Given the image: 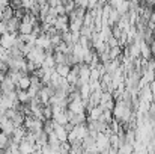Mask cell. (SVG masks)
<instances>
[{
    "mask_svg": "<svg viewBox=\"0 0 155 154\" xmlns=\"http://www.w3.org/2000/svg\"><path fill=\"white\" fill-rule=\"evenodd\" d=\"M54 71H56L60 77H66L68 73L71 71V65H68V63H57V65L54 67Z\"/></svg>",
    "mask_w": 155,
    "mask_h": 154,
    "instance_id": "9a60e30c",
    "label": "cell"
},
{
    "mask_svg": "<svg viewBox=\"0 0 155 154\" xmlns=\"http://www.w3.org/2000/svg\"><path fill=\"white\" fill-rule=\"evenodd\" d=\"M32 30H33V24L32 23H27V21H21L20 23V27H18V33L20 35L32 33Z\"/></svg>",
    "mask_w": 155,
    "mask_h": 154,
    "instance_id": "2e32d148",
    "label": "cell"
},
{
    "mask_svg": "<svg viewBox=\"0 0 155 154\" xmlns=\"http://www.w3.org/2000/svg\"><path fill=\"white\" fill-rule=\"evenodd\" d=\"M8 144H9V136L0 132V150L6 148V147H8Z\"/></svg>",
    "mask_w": 155,
    "mask_h": 154,
    "instance_id": "4316f807",
    "label": "cell"
},
{
    "mask_svg": "<svg viewBox=\"0 0 155 154\" xmlns=\"http://www.w3.org/2000/svg\"><path fill=\"white\" fill-rule=\"evenodd\" d=\"M108 54H110V59L113 60V59H119L120 56H122V49L117 46V47H113V49H110L108 50Z\"/></svg>",
    "mask_w": 155,
    "mask_h": 154,
    "instance_id": "cb8c5ba5",
    "label": "cell"
},
{
    "mask_svg": "<svg viewBox=\"0 0 155 154\" xmlns=\"http://www.w3.org/2000/svg\"><path fill=\"white\" fill-rule=\"evenodd\" d=\"M20 23H21V20H18V18L12 17V18H11L9 21H6V23H5L6 32H9V33H18V27H20Z\"/></svg>",
    "mask_w": 155,
    "mask_h": 154,
    "instance_id": "8992f818",
    "label": "cell"
},
{
    "mask_svg": "<svg viewBox=\"0 0 155 154\" xmlns=\"http://www.w3.org/2000/svg\"><path fill=\"white\" fill-rule=\"evenodd\" d=\"M24 115L20 112V110H15V113L12 115V118H11V121L14 122V125L15 127H18V125H23V122H24Z\"/></svg>",
    "mask_w": 155,
    "mask_h": 154,
    "instance_id": "ffe728a7",
    "label": "cell"
},
{
    "mask_svg": "<svg viewBox=\"0 0 155 154\" xmlns=\"http://www.w3.org/2000/svg\"><path fill=\"white\" fill-rule=\"evenodd\" d=\"M15 91V83L6 76L3 82H0V92L2 94H8V92H12Z\"/></svg>",
    "mask_w": 155,
    "mask_h": 154,
    "instance_id": "ba28073f",
    "label": "cell"
},
{
    "mask_svg": "<svg viewBox=\"0 0 155 154\" xmlns=\"http://www.w3.org/2000/svg\"><path fill=\"white\" fill-rule=\"evenodd\" d=\"M35 145H32L30 142H27V141H21L20 144H18V150H20V153L21 154H32L35 151V148H33Z\"/></svg>",
    "mask_w": 155,
    "mask_h": 154,
    "instance_id": "5bb4252c",
    "label": "cell"
},
{
    "mask_svg": "<svg viewBox=\"0 0 155 154\" xmlns=\"http://www.w3.org/2000/svg\"><path fill=\"white\" fill-rule=\"evenodd\" d=\"M12 17H14V9H12L9 5H8L6 8H3V9H2V21H3V23L9 21Z\"/></svg>",
    "mask_w": 155,
    "mask_h": 154,
    "instance_id": "e0dca14e",
    "label": "cell"
},
{
    "mask_svg": "<svg viewBox=\"0 0 155 154\" xmlns=\"http://www.w3.org/2000/svg\"><path fill=\"white\" fill-rule=\"evenodd\" d=\"M54 67H56V62H54L53 54H47L45 53V59L42 62V68H54Z\"/></svg>",
    "mask_w": 155,
    "mask_h": 154,
    "instance_id": "7402d4cb",
    "label": "cell"
},
{
    "mask_svg": "<svg viewBox=\"0 0 155 154\" xmlns=\"http://www.w3.org/2000/svg\"><path fill=\"white\" fill-rule=\"evenodd\" d=\"M42 116H44V119H45V121L53 118V110H51V107H50V104L42 106Z\"/></svg>",
    "mask_w": 155,
    "mask_h": 154,
    "instance_id": "d4e9b609",
    "label": "cell"
},
{
    "mask_svg": "<svg viewBox=\"0 0 155 154\" xmlns=\"http://www.w3.org/2000/svg\"><path fill=\"white\" fill-rule=\"evenodd\" d=\"M78 92H80V97H81V100H87V98L91 97V94H92L89 83H86V85H81V86L78 88Z\"/></svg>",
    "mask_w": 155,
    "mask_h": 154,
    "instance_id": "d6986e66",
    "label": "cell"
},
{
    "mask_svg": "<svg viewBox=\"0 0 155 154\" xmlns=\"http://www.w3.org/2000/svg\"><path fill=\"white\" fill-rule=\"evenodd\" d=\"M103 107L101 106H95L91 110H87V121H97L100 119V116L103 115Z\"/></svg>",
    "mask_w": 155,
    "mask_h": 154,
    "instance_id": "30bf717a",
    "label": "cell"
},
{
    "mask_svg": "<svg viewBox=\"0 0 155 154\" xmlns=\"http://www.w3.org/2000/svg\"><path fill=\"white\" fill-rule=\"evenodd\" d=\"M69 150H71V144L66 141V142H62L60 147H59V153L60 154H69Z\"/></svg>",
    "mask_w": 155,
    "mask_h": 154,
    "instance_id": "83f0119b",
    "label": "cell"
},
{
    "mask_svg": "<svg viewBox=\"0 0 155 154\" xmlns=\"http://www.w3.org/2000/svg\"><path fill=\"white\" fill-rule=\"evenodd\" d=\"M113 119H114V118H113V113H111V110H104L103 115L100 116V121H103V122H105V124H110Z\"/></svg>",
    "mask_w": 155,
    "mask_h": 154,
    "instance_id": "603a6c76",
    "label": "cell"
},
{
    "mask_svg": "<svg viewBox=\"0 0 155 154\" xmlns=\"http://www.w3.org/2000/svg\"><path fill=\"white\" fill-rule=\"evenodd\" d=\"M35 3H36V0H21V6H23V9H26V11H30V8H32Z\"/></svg>",
    "mask_w": 155,
    "mask_h": 154,
    "instance_id": "f1b7e54d",
    "label": "cell"
},
{
    "mask_svg": "<svg viewBox=\"0 0 155 154\" xmlns=\"http://www.w3.org/2000/svg\"><path fill=\"white\" fill-rule=\"evenodd\" d=\"M69 122L72 125H81L87 122V115L86 113H74V116L69 119Z\"/></svg>",
    "mask_w": 155,
    "mask_h": 154,
    "instance_id": "4fadbf2b",
    "label": "cell"
},
{
    "mask_svg": "<svg viewBox=\"0 0 155 154\" xmlns=\"http://www.w3.org/2000/svg\"><path fill=\"white\" fill-rule=\"evenodd\" d=\"M95 145L100 150V153L107 151L110 148V139H108V136L104 135V133H98L97 135V139H95Z\"/></svg>",
    "mask_w": 155,
    "mask_h": 154,
    "instance_id": "3957f363",
    "label": "cell"
},
{
    "mask_svg": "<svg viewBox=\"0 0 155 154\" xmlns=\"http://www.w3.org/2000/svg\"><path fill=\"white\" fill-rule=\"evenodd\" d=\"M35 46L42 49V50H48V49H53L51 47V41H50V36L47 33H41L36 36V41H35Z\"/></svg>",
    "mask_w": 155,
    "mask_h": 154,
    "instance_id": "277c9868",
    "label": "cell"
},
{
    "mask_svg": "<svg viewBox=\"0 0 155 154\" xmlns=\"http://www.w3.org/2000/svg\"><path fill=\"white\" fill-rule=\"evenodd\" d=\"M5 32H6V27H5V23H3V21H0V36H2V35H3Z\"/></svg>",
    "mask_w": 155,
    "mask_h": 154,
    "instance_id": "f546056e",
    "label": "cell"
},
{
    "mask_svg": "<svg viewBox=\"0 0 155 154\" xmlns=\"http://www.w3.org/2000/svg\"><path fill=\"white\" fill-rule=\"evenodd\" d=\"M17 97H18V103H20V104H27V103L30 101V97H29L27 91L17 89Z\"/></svg>",
    "mask_w": 155,
    "mask_h": 154,
    "instance_id": "44dd1931",
    "label": "cell"
},
{
    "mask_svg": "<svg viewBox=\"0 0 155 154\" xmlns=\"http://www.w3.org/2000/svg\"><path fill=\"white\" fill-rule=\"evenodd\" d=\"M86 101L87 100H74V101H69L68 103V110H71L72 113H86Z\"/></svg>",
    "mask_w": 155,
    "mask_h": 154,
    "instance_id": "7a4b0ae2",
    "label": "cell"
},
{
    "mask_svg": "<svg viewBox=\"0 0 155 154\" xmlns=\"http://www.w3.org/2000/svg\"><path fill=\"white\" fill-rule=\"evenodd\" d=\"M63 6H65V12H66V15L75 9V3H74V0H66V2L63 3Z\"/></svg>",
    "mask_w": 155,
    "mask_h": 154,
    "instance_id": "484cf974",
    "label": "cell"
},
{
    "mask_svg": "<svg viewBox=\"0 0 155 154\" xmlns=\"http://www.w3.org/2000/svg\"><path fill=\"white\" fill-rule=\"evenodd\" d=\"M14 128H15V125H14V122H12L8 116H6L3 121H0V132H2V133L11 136V135L14 133Z\"/></svg>",
    "mask_w": 155,
    "mask_h": 154,
    "instance_id": "5b68a950",
    "label": "cell"
},
{
    "mask_svg": "<svg viewBox=\"0 0 155 154\" xmlns=\"http://www.w3.org/2000/svg\"><path fill=\"white\" fill-rule=\"evenodd\" d=\"M72 132L75 133L77 139H80V141H83L84 138H87V136H89V128H87V125H86V124H81V125H74Z\"/></svg>",
    "mask_w": 155,
    "mask_h": 154,
    "instance_id": "52a82bcc",
    "label": "cell"
},
{
    "mask_svg": "<svg viewBox=\"0 0 155 154\" xmlns=\"http://www.w3.org/2000/svg\"><path fill=\"white\" fill-rule=\"evenodd\" d=\"M29 88H30V74H24V76L15 83V89L27 91Z\"/></svg>",
    "mask_w": 155,
    "mask_h": 154,
    "instance_id": "9c48e42d",
    "label": "cell"
},
{
    "mask_svg": "<svg viewBox=\"0 0 155 154\" xmlns=\"http://www.w3.org/2000/svg\"><path fill=\"white\" fill-rule=\"evenodd\" d=\"M51 119L54 121V122H56V124H59V125H65V124L68 122V116H66V109H65V110H60V112H57V113H54Z\"/></svg>",
    "mask_w": 155,
    "mask_h": 154,
    "instance_id": "7c38bea8",
    "label": "cell"
},
{
    "mask_svg": "<svg viewBox=\"0 0 155 154\" xmlns=\"http://www.w3.org/2000/svg\"><path fill=\"white\" fill-rule=\"evenodd\" d=\"M119 18H120L119 12H117L116 9H113V8H111V9H110V14H108V20H107V21H108V26H110V27H111V26H114V24L119 21Z\"/></svg>",
    "mask_w": 155,
    "mask_h": 154,
    "instance_id": "ac0fdd59",
    "label": "cell"
},
{
    "mask_svg": "<svg viewBox=\"0 0 155 154\" xmlns=\"http://www.w3.org/2000/svg\"><path fill=\"white\" fill-rule=\"evenodd\" d=\"M17 36H18V33H9V32H5V33L0 36V47H3L5 50L12 49L14 44H15Z\"/></svg>",
    "mask_w": 155,
    "mask_h": 154,
    "instance_id": "6da1fadb",
    "label": "cell"
},
{
    "mask_svg": "<svg viewBox=\"0 0 155 154\" xmlns=\"http://www.w3.org/2000/svg\"><path fill=\"white\" fill-rule=\"evenodd\" d=\"M54 135L57 136V139H59L60 142H66V141H68V132L65 130L63 125L56 124V125H54Z\"/></svg>",
    "mask_w": 155,
    "mask_h": 154,
    "instance_id": "8fae6325",
    "label": "cell"
}]
</instances>
